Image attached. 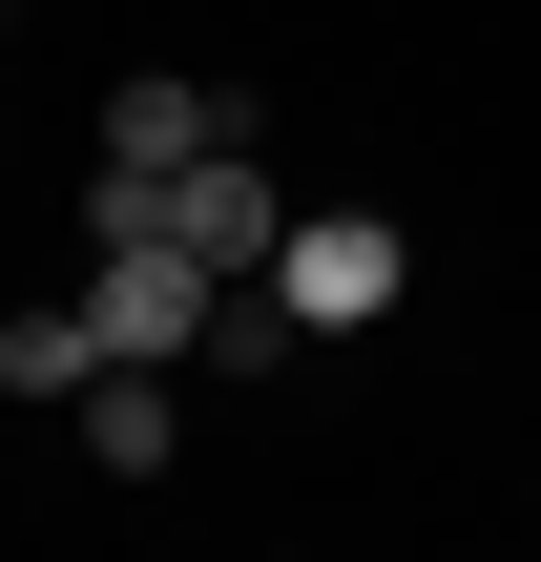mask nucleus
Here are the masks:
<instances>
[{"label": "nucleus", "instance_id": "f257e3e1", "mask_svg": "<svg viewBox=\"0 0 541 562\" xmlns=\"http://www.w3.org/2000/svg\"><path fill=\"white\" fill-rule=\"evenodd\" d=\"M229 125H250L229 83H188V63H125V83H104V167H83V229H146V209H167V188H188Z\"/></svg>", "mask_w": 541, "mask_h": 562}, {"label": "nucleus", "instance_id": "f03ea898", "mask_svg": "<svg viewBox=\"0 0 541 562\" xmlns=\"http://www.w3.org/2000/svg\"><path fill=\"white\" fill-rule=\"evenodd\" d=\"M271 292H292L313 334H375V313L417 292V229H396V209H292V229H271Z\"/></svg>", "mask_w": 541, "mask_h": 562}, {"label": "nucleus", "instance_id": "7ed1b4c3", "mask_svg": "<svg viewBox=\"0 0 541 562\" xmlns=\"http://www.w3.org/2000/svg\"><path fill=\"white\" fill-rule=\"evenodd\" d=\"M146 229H188L208 271H271V229H292V188H271V167H250V125H229V146H208V167H188V188H167Z\"/></svg>", "mask_w": 541, "mask_h": 562}, {"label": "nucleus", "instance_id": "20e7f679", "mask_svg": "<svg viewBox=\"0 0 541 562\" xmlns=\"http://www.w3.org/2000/svg\"><path fill=\"white\" fill-rule=\"evenodd\" d=\"M167 438H188V417H167V355H104V375H83V459H104V480H167Z\"/></svg>", "mask_w": 541, "mask_h": 562}, {"label": "nucleus", "instance_id": "39448f33", "mask_svg": "<svg viewBox=\"0 0 541 562\" xmlns=\"http://www.w3.org/2000/svg\"><path fill=\"white\" fill-rule=\"evenodd\" d=\"M104 375V334H83V292L63 313H0V396H83Z\"/></svg>", "mask_w": 541, "mask_h": 562}]
</instances>
